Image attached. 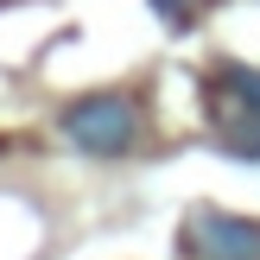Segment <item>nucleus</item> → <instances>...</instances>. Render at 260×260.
I'll return each instance as SVG.
<instances>
[{
	"label": "nucleus",
	"mask_w": 260,
	"mask_h": 260,
	"mask_svg": "<svg viewBox=\"0 0 260 260\" xmlns=\"http://www.w3.org/2000/svg\"><path fill=\"white\" fill-rule=\"evenodd\" d=\"M63 140L89 159H121L140 140V108L121 95V89H102V95H83L63 108Z\"/></svg>",
	"instance_id": "f257e3e1"
},
{
	"label": "nucleus",
	"mask_w": 260,
	"mask_h": 260,
	"mask_svg": "<svg viewBox=\"0 0 260 260\" xmlns=\"http://www.w3.org/2000/svg\"><path fill=\"white\" fill-rule=\"evenodd\" d=\"M216 121H222L235 152L260 159V70H248V63L216 70Z\"/></svg>",
	"instance_id": "f03ea898"
},
{
	"label": "nucleus",
	"mask_w": 260,
	"mask_h": 260,
	"mask_svg": "<svg viewBox=\"0 0 260 260\" xmlns=\"http://www.w3.org/2000/svg\"><path fill=\"white\" fill-rule=\"evenodd\" d=\"M159 13H172V19H178V0H159Z\"/></svg>",
	"instance_id": "20e7f679"
},
{
	"label": "nucleus",
	"mask_w": 260,
	"mask_h": 260,
	"mask_svg": "<svg viewBox=\"0 0 260 260\" xmlns=\"http://www.w3.org/2000/svg\"><path fill=\"white\" fill-rule=\"evenodd\" d=\"M190 254L197 260H260V222L254 216H222V210H203L190 216Z\"/></svg>",
	"instance_id": "7ed1b4c3"
}]
</instances>
